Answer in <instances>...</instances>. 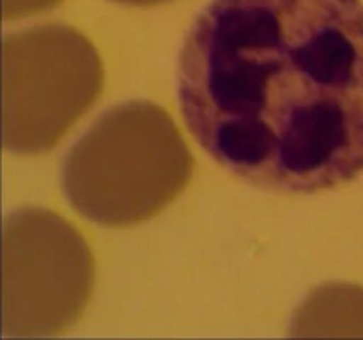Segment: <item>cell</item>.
<instances>
[{
	"mask_svg": "<svg viewBox=\"0 0 363 340\" xmlns=\"http://www.w3.org/2000/svg\"><path fill=\"white\" fill-rule=\"evenodd\" d=\"M60 0H4V18L20 20L53 9Z\"/></svg>",
	"mask_w": 363,
	"mask_h": 340,
	"instance_id": "cell-6",
	"label": "cell"
},
{
	"mask_svg": "<svg viewBox=\"0 0 363 340\" xmlns=\"http://www.w3.org/2000/svg\"><path fill=\"white\" fill-rule=\"evenodd\" d=\"M194 156L172 117L151 101L106 110L62 165L67 204L110 229L144 223L188 186Z\"/></svg>",
	"mask_w": 363,
	"mask_h": 340,
	"instance_id": "cell-2",
	"label": "cell"
},
{
	"mask_svg": "<svg viewBox=\"0 0 363 340\" xmlns=\"http://www.w3.org/2000/svg\"><path fill=\"white\" fill-rule=\"evenodd\" d=\"M103 64L84 34L46 23L4 39V145L50 151L101 94Z\"/></svg>",
	"mask_w": 363,
	"mask_h": 340,
	"instance_id": "cell-3",
	"label": "cell"
},
{
	"mask_svg": "<svg viewBox=\"0 0 363 340\" xmlns=\"http://www.w3.org/2000/svg\"><path fill=\"white\" fill-rule=\"evenodd\" d=\"M113 2L124 4V6L151 7V6H158V4H165V2H170V0H113Z\"/></svg>",
	"mask_w": 363,
	"mask_h": 340,
	"instance_id": "cell-7",
	"label": "cell"
},
{
	"mask_svg": "<svg viewBox=\"0 0 363 340\" xmlns=\"http://www.w3.org/2000/svg\"><path fill=\"white\" fill-rule=\"evenodd\" d=\"M294 336H363V287L326 283L312 290L291 321Z\"/></svg>",
	"mask_w": 363,
	"mask_h": 340,
	"instance_id": "cell-5",
	"label": "cell"
},
{
	"mask_svg": "<svg viewBox=\"0 0 363 340\" xmlns=\"http://www.w3.org/2000/svg\"><path fill=\"white\" fill-rule=\"evenodd\" d=\"M4 335H59L77 324L94 289L85 237L57 212H11L2 243Z\"/></svg>",
	"mask_w": 363,
	"mask_h": 340,
	"instance_id": "cell-4",
	"label": "cell"
},
{
	"mask_svg": "<svg viewBox=\"0 0 363 340\" xmlns=\"http://www.w3.org/2000/svg\"><path fill=\"white\" fill-rule=\"evenodd\" d=\"M177 103L222 169L280 193L363 174L362 0H209L177 62Z\"/></svg>",
	"mask_w": 363,
	"mask_h": 340,
	"instance_id": "cell-1",
	"label": "cell"
}]
</instances>
